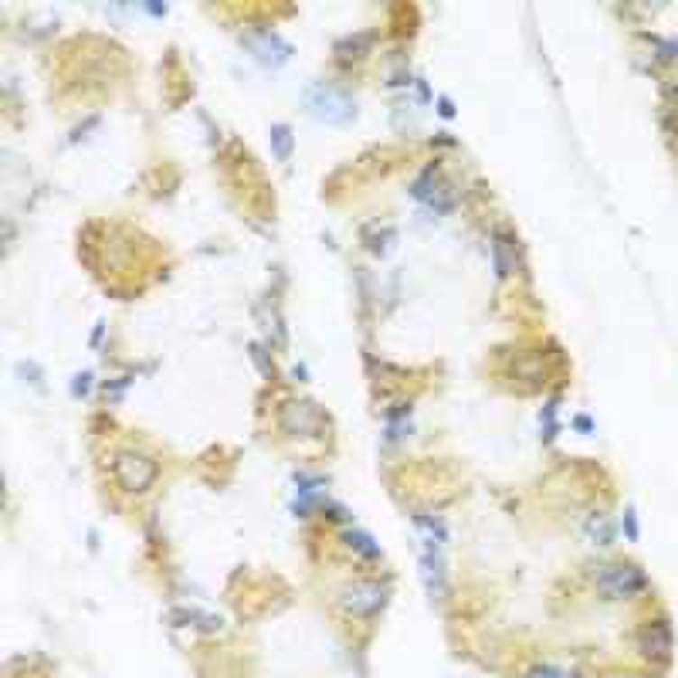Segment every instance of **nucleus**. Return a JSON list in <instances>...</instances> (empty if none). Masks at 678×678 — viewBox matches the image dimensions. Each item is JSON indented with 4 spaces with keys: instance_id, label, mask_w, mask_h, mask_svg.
Listing matches in <instances>:
<instances>
[{
    "instance_id": "1",
    "label": "nucleus",
    "mask_w": 678,
    "mask_h": 678,
    "mask_svg": "<svg viewBox=\"0 0 678 678\" xmlns=\"http://www.w3.org/2000/svg\"><path fill=\"white\" fill-rule=\"evenodd\" d=\"M593 583H597V593L604 600H631V597H637V593L648 587V577L635 563H610L600 566V573H597Z\"/></svg>"
},
{
    "instance_id": "2",
    "label": "nucleus",
    "mask_w": 678,
    "mask_h": 678,
    "mask_svg": "<svg viewBox=\"0 0 678 678\" xmlns=\"http://www.w3.org/2000/svg\"><path fill=\"white\" fill-rule=\"evenodd\" d=\"M383 604H387V591L370 583V580H356V583L343 587V593H339V608L346 614H353V618H373Z\"/></svg>"
},
{
    "instance_id": "3",
    "label": "nucleus",
    "mask_w": 678,
    "mask_h": 678,
    "mask_svg": "<svg viewBox=\"0 0 678 678\" xmlns=\"http://www.w3.org/2000/svg\"><path fill=\"white\" fill-rule=\"evenodd\" d=\"M115 479L126 492H146L156 481V465L140 452H123L115 458Z\"/></svg>"
},
{
    "instance_id": "4",
    "label": "nucleus",
    "mask_w": 678,
    "mask_h": 678,
    "mask_svg": "<svg viewBox=\"0 0 678 678\" xmlns=\"http://www.w3.org/2000/svg\"><path fill=\"white\" fill-rule=\"evenodd\" d=\"M672 628H668V621H648L645 628H641V635H637V648H641V655L645 658H651V662H668L672 658Z\"/></svg>"
},
{
    "instance_id": "5",
    "label": "nucleus",
    "mask_w": 678,
    "mask_h": 678,
    "mask_svg": "<svg viewBox=\"0 0 678 678\" xmlns=\"http://www.w3.org/2000/svg\"><path fill=\"white\" fill-rule=\"evenodd\" d=\"M414 197L424 200L427 207H435V211H448L454 204V190L452 184L441 177V173H435V170H427L421 180L414 184Z\"/></svg>"
},
{
    "instance_id": "6",
    "label": "nucleus",
    "mask_w": 678,
    "mask_h": 678,
    "mask_svg": "<svg viewBox=\"0 0 678 678\" xmlns=\"http://www.w3.org/2000/svg\"><path fill=\"white\" fill-rule=\"evenodd\" d=\"M424 583H427V591H431V597H444V570H441V560L438 553H424Z\"/></svg>"
},
{
    "instance_id": "7",
    "label": "nucleus",
    "mask_w": 678,
    "mask_h": 678,
    "mask_svg": "<svg viewBox=\"0 0 678 678\" xmlns=\"http://www.w3.org/2000/svg\"><path fill=\"white\" fill-rule=\"evenodd\" d=\"M346 543H350V550H356L360 556H367V560H377V556H380V546H373V539H370L367 533H350Z\"/></svg>"
},
{
    "instance_id": "8",
    "label": "nucleus",
    "mask_w": 678,
    "mask_h": 678,
    "mask_svg": "<svg viewBox=\"0 0 678 678\" xmlns=\"http://www.w3.org/2000/svg\"><path fill=\"white\" fill-rule=\"evenodd\" d=\"M591 536L597 539V543H600V546H604V543H608V539H610V529H608V523H604V519H591Z\"/></svg>"
},
{
    "instance_id": "9",
    "label": "nucleus",
    "mask_w": 678,
    "mask_h": 678,
    "mask_svg": "<svg viewBox=\"0 0 678 678\" xmlns=\"http://www.w3.org/2000/svg\"><path fill=\"white\" fill-rule=\"evenodd\" d=\"M526 678H570V675L560 672V668H553V664H543V668H533Z\"/></svg>"
}]
</instances>
